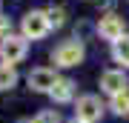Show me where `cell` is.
<instances>
[{"label":"cell","instance_id":"cell-1","mask_svg":"<svg viewBox=\"0 0 129 123\" xmlns=\"http://www.w3.org/2000/svg\"><path fill=\"white\" fill-rule=\"evenodd\" d=\"M83 57H86V46L80 40H63L52 49V63L60 66V69H72V66H80Z\"/></svg>","mask_w":129,"mask_h":123},{"label":"cell","instance_id":"cell-2","mask_svg":"<svg viewBox=\"0 0 129 123\" xmlns=\"http://www.w3.org/2000/svg\"><path fill=\"white\" fill-rule=\"evenodd\" d=\"M20 32H23L26 40H43L52 26H49V17H46V9H32L23 14V20H20Z\"/></svg>","mask_w":129,"mask_h":123},{"label":"cell","instance_id":"cell-3","mask_svg":"<svg viewBox=\"0 0 129 123\" xmlns=\"http://www.w3.org/2000/svg\"><path fill=\"white\" fill-rule=\"evenodd\" d=\"M26 55H29V40L23 34H9L6 40H0V60L6 66H17Z\"/></svg>","mask_w":129,"mask_h":123},{"label":"cell","instance_id":"cell-4","mask_svg":"<svg viewBox=\"0 0 129 123\" xmlns=\"http://www.w3.org/2000/svg\"><path fill=\"white\" fill-rule=\"evenodd\" d=\"M103 100L98 95H83L78 97V103H75V117H78L80 123H98L103 117Z\"/></svg>","mask_w":129,"mask_h":123},{"label":"cell","instance_id":"cell-5","mask_svg":"<svg viewBox=\"0 0 129 123\" xmlns=\"http://www.w3.org/2000/svg\"><path fill=\"white\" fill-rule=\"evenodd\" d=\"M98 34H101L103 40H109V43L120 40V37L126 34V23H123V17H120V14H115V12L101 14V20H98Z\"/></svg>","mask_w":129,"mask_h":123},{"label":"cell","instance_id":"cell-6","mask_svg":"<svg viewBox=\"0 0 129 123\" xmlns=\"http://www.w3.org/2000/svg\"><path fill=\"white\" fill-rule=\"evenodd\" d=\"M26 83H29L32 92L49 95V92L55 89V83H57V74H55V69H49V66H37V69H32V72L26 74Z\"/></svg>","mask_w":129,"mask_h":123},{"label":"cell","instance_id":"cell-7","mask_svg":"<svg viewBox=\"0 0 129 123\" xmlns=\"http://www.w3.org/2000/svg\"><path fill=\"white\" fill-rule=\"evenodd\" d=\"M101 89L106 92V95L118 97V95H126L129 92V77L123 69H106V72L101 74Z\"/></svg>","mask_w":129,"mask_h":123},{"label":"cell","instance_id":"cell-8","mask_svg":"<svg viewBox=\"0 0 129 123\" xmlns=\"http://www.w3.org/2000/svg\"><path fill=\"white\" fill-rule=\"evenodd\" d=\"M49 97H52L55 103H69L72 97H75V80H72V77H57L55 89L49 92Z\"/></svg>","mask_w":129,"mask_h":123},{"label":"cell","instance_id":"cell-9","mask_svg":"<svg viewBox=\"0 0 129 123\" xmlns=\"http://www.w3.org/2000/svg\"><path fill=\"white\" fill-rule=\"evenodd\" d=\"M112 57H115V63H120L123 69H129V34H123L120 40L112 43Z\"/></svg>","mask_w":129,"mask_h":123},{"label":"cell","instance_id":"cell-10","mask_svg":"<svg viewBox=\"0 0 129 123\" xmlns=\"http://www.w3.org/2000/svg\"><path fill=\"white\" fill-rule=\"evenodd\" d=\"M17 86V69L0 63V92H12Z\"/></svg>","mask_w":129,"mask_h":123},{"label":"cell","instance_id":"cell-11","mask_svg":"<svg viewBox=\"0 0 129 123\" xmlns=\"http://www.w3.org/2000/svg\"><path fill=\"white\" fill-rule=\"evenodd\" d=\"M109 109H112V114H118V117H129V92H126V95L112 97Z\"/></svg>","mask_w":129,"mask_h":123},{"label":"cell","instance_id":"cell-12","mask_svg":"<svg viewBox=\"0 0 129 123\" xmlns=\"http://www.w3.org/2000/svg\"><path fill=\"white\" fill-rule=\"evenodd\" d=\"M46 17H49V26L52 29H60L66 23V9H63V6H49V9H46Z\"/></svg>","mask_w":129,"mask_h":123},{"label":"cell","instance_id":"cell-13","mask_svg":"<svg viewBox=\"0 0 129 123\" xmlns=\"http://www.w3.org/2000/svg\"><path fill=\"white\" fill-rule=\"evenodd\" d=\"M32 123H60V114L55 109H43V112H37L32 117Z\"/></svg>","mask_w":129,"mask_h":123},{"label":"cell","instance_id":"cell-14","mask_svg":"<svg viewBox=\"0 0 129 123\" xmlns=\"http://www.w3.org/2000/svg\"><path fill=\"white\" fill-rule=\"evenodd\" d=\"M9 34H12V20L6 14H0V40H6Z\"/></svg>","mask_w":129,"mask_h":123},{"label":"cell","instance_id":"cell-15","mask_svg":"<svg viewBox=\"0 0 129 123\" xmlns=\"http://www.w3.org/2000/svg\"><path fill=\"white\" fill-rule=\"evenodd\" d=\"M17 123H32V117H20V120H17Z\"/></svg>","mask_w":129,"mask_h":123},{"label":"cell","instance_id":"cell-16","mask_svg":"<svg viewBox=\"0 0 129 123\" xmlns=\"http://www.w3.org/2000/svg\"><path fill=\"white\" fill-rule=\"evenodd\" d=\"M72 123H80V120H78V117H75V120H72Z\"/></svg>","mask_w":129,"mask_h":123}]
</instances>
